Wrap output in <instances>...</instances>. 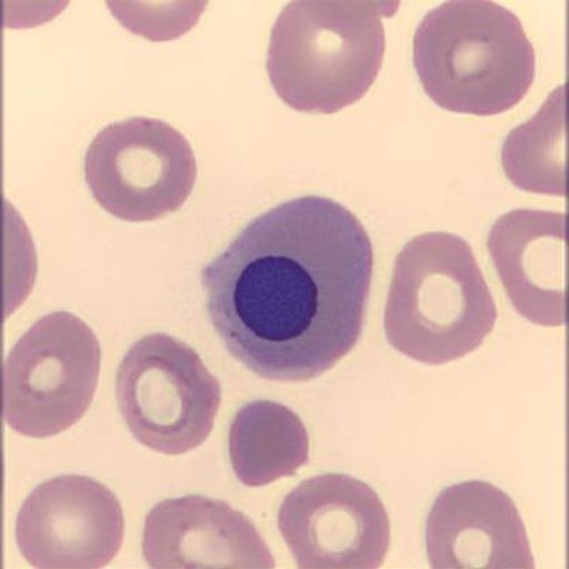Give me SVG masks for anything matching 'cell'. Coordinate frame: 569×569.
<instances>
[{"label": "cell", "mask_w": 569, "mask_h": 569, "mask_svg": "<svg viewBox=\"0 0 569 569\" xmlns=\"http://www.w3.org/2000/svg\"><path fill=\"white\" fill-rule=\"evenodd\" d=\"M373 247L362 222L330 198H295L243 228L202 268L208 317L259 378L307 382L362 337Z\"/></svg>", "instance_id": "1"}, {"label": "cell", "mask_w": 569, "mask_h": 569, "mask_svg": "<svg viewBox=\"0 0 569 569\" xmlns=\"http://www.w3.org/2000/svg\"><path fill=\"white\" fill-rule=\"evenodd\" d=\"M471 247L447 232L416 237L396 258L385 332L401 355L440 366L475 352L497 322Z\"/></svg>", "instance_id": "2"}, {"label": "cell", "mask_w": 569, "mask_h": 569, "mask_svg": "<svg viewBox=\"0 0 569 569\" xmlns=\"http://www.w3.org/2000/svg\"><path fill=\"white\" fill-rule=\"evenodd\" d=\"M413 62L427 96L455 113H505L536 78V52L520 19L481 0L430 10L416 29Z\"/></svg>", "instance_id": "3"}, {"label": "cell", "mask_w": 569, "mask_h": 569, "mask_svg": "<svg viewBox=\"0 0 569 569\" xmlns=\"http://www.w3.org/2000/svg\"><path fill=\"white\" fill-rule=\"evenodd\" d=\"M399 3H288L273 24L267 71L279 99L305 113L332 114L372 88L383 64V17Z\"/></svg>", "instance_id": "4"}, {"label": "cell", "mask_w": 569, "mask_h": 569, "mask_svg": "<svg viewBox=\"0 0 569 569\" xmlns=\"http://www.w3.org/2000/svg\"><path fill=\"white\" fill-rule=\"evenodd\" d=\"M98 337L73 313L36 322L3 368V415L10 429L34 439L63 433L89 410L98 389Z\"/></svg>", "instance_id": "5"}, {"label": "cell", "mask_w": 569, "mask_h": 569, "mask_svg": "<svg viewBox=\"0 0 569 569\" xmlns=\"http://www.w3.org/2000/svg\"><path fill=\"white\" fill-rule=\"evenodd\" d=\"M117 403L142 446L178 456L210 437L221 406V386L200 356L166 333L130 348L117 372Z\"/></svg>", "instance_id": "6"}, {"label": "cell", "mask_w": 569, "mask_h": 569, "mask_svg": "<svg viewBox=\"0 0 569 569\" xmlns=\"http://www.w3.org/2000/svg\"><path fill=\"white\" fill-rule=\"evenodd\" d=\"M86 182L94 200L123 221H152L186 204L197 180L191 144L166 121L133 117L91 141Z\"/></svg>", "instance_id": "7"}, {"label": "cell", "mask_w": 569, "mask_h": 569, "mask_svg": "<svg viewBox=\"0 0 569 569\" xmlns=\"http://www.w3.org/2000/svg\"><path fill=\"white\" fill-rule=\"evenodd\" d=\"M278 528L301 569L379 568L390 547L382 500L348 475L301 482L279 507Z\"/></svg>", "instance_id": "8"}, {"label": "cell", "mask_w": 569, "mask_h": 569, "mask_svg": "<svg viewBox=\"0 0 569 569\" xmlns=\"http://www.w3.org/2000/svg\"><path fill=\"white\" fill-rule=\"evenodd\" d=\"M124 538L119 498L83 476H62L36 487L20 508L17 543L24 560L43 569L109 566Z\"/></svg>", "instance_id": "9"}, {"label": "cell", "mask_w": 569, "mask_h": 569, "mask_svg": "<svg viewBox=\"0 0 569 569\" xmlns=\"http://www.w3.org/2000/svg\"><path fill=\"white\" fill-rule=\"evenodd\" d=\"M426 547L436 569L536 568L515 501L486 481L440 492L427 517Z\"/></svg>", "instance_id": "10"}, {"label": "cell", "mask_w": 569, "mask_h": 569, "mask_svg": "<svg viewBox=\"0 0 569 569\" xmlns=\"http://www.w3.org/2000/svg\"><path fill=\"white\" fill-rule=\"evenodd\" d=\"M142 556L154 569L276 567L251 520L204 496L171 498L152 508L142 532Z\"/></svg>", "instance_id": "11"}, {"label": "cell", "mask_w": 569, "mask_h": 569, "mask_svg": "<svg viewBox=\"0 0 569 569\" xmlns=\"http://www.w3.org/2000/svg\"><path fill=\"white\" fill-rule=\"evenodd\" d=\"M566 221L563 212L511 211L487 241L512 307L540 327L566 325Z\"/></svg>", "instance_id": "12"}, {"label": "cell", "mask_w": 569, "mask_h": 569, "mask_svg": "<svg viewBox=\"0 0 569 569\" xmlns=\"http://www.w3.org/2000/svg\"><path fill=\"white\" fill-rule=\"evenodd\" d=\"M230 459L243 486L262 487L293 476L309 460L307 427L287 406L251 401L232 420Z\"/></svg>", "instance_id": "13"}, {"label": "cell", "mask_w": 569, "mask_h": 569, "mask_svg": "<svg viewBox=\"0 0 569 569\" xmlns=\"http://www.w3.org/2000/svg\"><path fill=\"white\" fill-rule=\"evenodd\" d=\"M566 86H561L526 124L508 134L502 167L522 191L566 196Z\"/></svg>", "instance_id": "14"}]
</instances>
